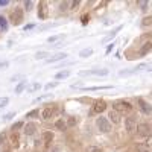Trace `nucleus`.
<instances>
[{"label": "nucleus", "mask_w": 152, "mask_h": 152, "mask_svg": "<svg viewBox=\"0 0 152 152\" xmlns=\"http://www.w3.org/2000/svg\"><path fill=\"white\" fill-rule=\"evenodd\" d=\"M11 142H12V146H14V148H18L20 146V137H18V134H12L11 135Z\"/></svg>", "instance_id": "obj_15"}, {"label": "nucleus", "mask_w": 152, "mask_h": 152, "mask_svg": "<svg viewBox=\"0 0 152 152\" xmlns=\"http://www.w3.org/2000/svg\"><path fill=\"white\" fill-rule=\"evenodd\" d=\"M69 76H70V72L69 70H62V72H59V73H56L55 75V79H67L69 78Z\"/></svg>", "instance_id": "obj_12"}, {"label": "nucleus", "mask_w": 152, "mask_h": 152, "mask_svg": "<svg viewBox=\"0 0 152 152\" xmlns=\"http://www.w3.org/2000/svg\"><path fill=\"white\" fill-rule=\"evenodd\" d=\"M21 126H23V122H18L15 126H12V131H15V129H18V128H21Z\"/></svg>", "instance_id": "obj_29"}, {"label": "nucleus", "mask_w": 152, "mask_h": 152, "mask_svg": "<svg viewBox=\"0 0 152 152\" xmlns=\"http://www.w3.org/2000/svg\"><path fill=\"white\" fill-rule=\"evenodd\" d=\"M37 116H38V110H37V111H32V113L28 114V117H37Z\"/></svg>", "instance_id": "obj_30"}, {"label": "nucleus", "mask_w": 152, "mask_h": 152, "mask_svg": "<svg viewBox=\"0 0 152 152\" xmlns=\"http://www.w3.org/2000/svg\"><path fill=\"white\" fill-rule=\"evenodd\" d=\"M35 131H37L35 123H32V122L26 123V126H24V134H26V135H34V134H35Z\"/></svg>", "instance_id": "obj_9"}, {"label": "nucleus", "mask_w": 152, "mask_h": 152, "mask_svg": "<svg viewBox=\"0 0 152 152\" xmlns=\"http://www.w3.org/2000/svg\"><path fill=\"white\" fill-rule=\"evenodd\" d=\"M87 152H102V149L93 145V146H87Z\"/></svg>", "instance_id": "obj_24"}, {"label": "nucleus", "mask_w": 152, "mask_h": 152, "mask_svg": "<svg viewBox=\"0 0 152 152\" xmlns=\"http://www.w3.org/2000/svg\"><path fill=\"white\" fill-rule=\"evenodd\" d=\"M81 76H107L108 70L107 69H97V70H82L79 72Z\"/></svg>", "instance_id": "obj_4"}, {"label": "nucleus", "mask_w": 152, "mask_h": 152, "mask_svg": "<svg viewBox=\"0 0 152 152\" xmlns=\"http://www.w3.org/2000/svg\"><path fill=\"white\" fill-rule=\"evenodd\" d=\"M43 138H44V145H49L50 142H52V138H53V134L49 132V131H46V132L43 134Z\"/></svg>", "instance_id": "obj_17"}, {"label": "nucleus", "mask_w": 152, "mask_h": 152, "mask_svg": "<svg viewBox=\"0 0 152 152\" xmlns=\"http://www.w3.org/2000/svg\"><path fill=\"white\" fill-rule=\"evenodd\" d=\"M96 125H97L99 131H102L104 134H107V132L111 131V122L108 119H105V117H99L96 120Z\"/></svg>", "instance_id": "obj_2"}, {"label": "nucleus", "mask_w": 152, "mask_h": 152, "mask_svg": "<svg viewBox=\"0 0 152 152\" xmlns=\"http://www.w3.org/2000/svg\"><path fill=\"white\" fill-rule=\"evenodd\" d=\"M137 134L140 137H149L152 134V128L148 123H138L137 125Z\"/></svg>", "instance_id": "obj_3"}, {"label": "nucleus", "mask_w": 152, "mask_h": 152, "mask_svg": "<svg viewBox=\"0 0 152 152\" xmlns=\"http://www.w3.org/2000/svg\"><path fill=\"white\" fill-rule=\"evenodd\" d=\"M40 84H38V82H34V84H31V87H28V91H37V90H40Z\"/></svg>", "instance_id": "obj_22"}, {"label": "nucleus", "mask_w": 152, "mask_h": 152, "mask_svg": "<svg viewBox=\"0 0 152 152\" xmlns=\"http://www.w3.org/2000/svg\"><path fill=\"white\" fill-rule=\"evenodd\" d=\"M21 20H23V11H21V8H17L14 12H12V23L20 24Z\"/></svg>", "instance_id": "obj_5"}, {"label": "nucleus", "mask_w": 152, "mask_h": 152, "mask_svg": "<svg viewBox=\"0 0 152 152\" xmlns=\"http://www.w3.org/2000/svg\"><path fill=\"white\" fill-rule=\"evenodd\" d=\"M34 28V24H28V26H24V31H26V29H32Z\"/></svg>", "instance_id": "obj_33"}, {"label": "nucleus", "mask_w": 152, "mask_h": 152, "mask_svg": "<svg viewBox=\"0 0 152 152\" xmlns=\"http://www.w3.org/2000/svg\"><path fill=\"white\" fill-rule=\"evenodd\" d=\"M55 125H56V128H58V129H61V131H64V129L67 128V123H66V120H64V119H58Z\"/></svg>", "instance_id": "obj_16"}, {"label": "nucleus", "mask_w": 152, "mask_h": 152, "mask_svg": "<svg viewBox=\"0 0 152 152\" xmlns=\"http://www.w3.org/2000/svg\"><path fill=\"white\" fill-rule=\"evenodd\" d=\"M91 53H93V49H87V50H82L79 55H81V58H85V56H90Z\"/></svg>", "instance_id": "obj_25"}, {"label": "nucleus", "mask_w": 152, "mask_h": 152, "mask_svg": "<svg viewBox=\"0 0 152 152\" xmlns=\"http://www.w3.org/2000/svg\"><path fill=\"white\" fill-rule=\"evenodd\" d=\"M53 87H56V82H49V84L46 85L47 90H50V88H53Z\"/></svg>", "instance_id": "obj_28"}, {"label": "nucleus", "mask_w": 152, "mask_h": 152, "mask_svg": "<svg viewBox=\"0 0 152 152\" xmlns=\"http://www.w3.org/2000/svg\"><path fill=\"white\" fill-rule=\"evenodd\" d=\"M131 110H132L131 104L125 102V100H117V102H114V111H117L119 114L120 113H126V114H128Z\"/></svg>", "instance_id": "obj_1"}, {"label": "nucleus", "mask_w": 152, "mask_h": 152, "mask_svg": "<svg viewBox=\"0 0 152 152\" xmlns=\"http://www.w3.org/2000/svg\"><path fill=\"white\" fill-rule=\"evenodd\" d=\"M110 88V85H104V87H87V88H81L84 91H97V90H107Z\"/></svg>", "instance_id": "obj_14"}, {"label": "nucleus", "mask_w": 152, "mask_h": 152, "mask_svg": "<svg viewBox=\"0 0 152 152\" xmlns=\"http://www.w3.org/2000/svg\"><path fill=\"white\" fill-rule=\"evenodd\" d=\"M138 105H140V108H142V111H143L145 114H151V113H152V107H151L149 104H146L143 99L138 100Z\"/></svg>", "instance_id": "obj_10"}, {"label": "nucleus", "mask_w": 152, "mask_h": 152, "mask_svg": "<svg viewBox=\"0 0 152 152\" xmlns=\"http://www.w3.org/2000/svg\"><path fill=\"white\" fill-rule=\"evenodd\" d=\"M5 152H8V151H5Z\"/></svg>", "instance_id": "obj_34"}, {"label": "nucleus", "mask_w": 152, "mask_h": 152, "mask_svg": "<svg viewBox=\"0 0 152 152\" xmlns=\"http://www.w3.org/2000/svg\"><path fill=\"white\" fill-rule=\"evenodd\" d=\"M6 5H8L6 0H0V6H6Z\"/></svg>", "instance_id": "obj_32"}, {"label": "nucleus", "mask_w": 152, "mask_h": 152, "mask_svg": "<svg viewBox=\"0 0 152 152\" xmlns=\"http://www.w3.org/2000/svg\"><path fill=\"white\" fill-rule=\"evenodd\" d=\"M55 114V110L53 108H44V111H43V117L47 120V119H50Z\"/></svg>", "instance_id": "obj_13"}, {"label": "nucleus", "mask_w": 152, "mask_h": 152, "mask_svg": "<svg viewBox=\"0 0 152 152\" xmlns=\"http://www.w3.org/2000/svg\"><path fill=\"white\" fill-rule=\"evenodd\" d=\"M105 108H107L105 100H96V102H94V105H93V110H94V113H102V111H105Z\"/></svg>", "instance_id": "obj_7"}, {"label": "nucleus", "mask_w": 152, "mask_h": 152, "mask_svg": "<svg viewBox=\"0 0 152 152\" xmlns=\"http://www.w3.org/2000/svg\"><path fill=\"white\" fill-rule=\"evenodd\" d=\"M9 104V99L8 97H0V108H5Z\"/></svg>", "instance_id": "obj_26"}, {"label": "nucleus", "mask_w": 152, "mask_h": 152, "mask_svg": "<svg viewBox=\"0 0 152 152\" xmlns=\"http://www.w3.org/2000/svg\"><path fill=\"white\" fill-rule=\"evenodd\" d=\"M151 49H152V43L149 41V43H146V44L142 47V50H140V55H146L148 52H151Z\"/></svg>", "instance_id": "obj_18"}, {"label": "nucleus", "mask_w": 152, "mask_h": 152, "mask_svg": "<svg viewBox=\"0 0 152 152\" xmlns=\"http://www.w3.org/2000/svg\"><path fill=\"white\" fill-rule=\"evenodd\" d=\"M62 37H64V35H53V37H49V38H47V43H55V41H59V40H62Z\"/></svg>", "instance_id": "obj_20"}, {"label": "nucleus", "mask_w": 152, "mask_h": 152, "mask_svg": "<svg viewBox=\"0 0 152 152\" xmlns=\"http://www.w3.org/2000/svg\"><path fill=\"white\" fill-rule=\"evenodd\" d=\"M108 120H111L113 123H119V122H120V114H119L117 111L111 110L110 114H108Z\"/></svg>", "instance_id": "obj_11"}, {"label": "nucleus", "mask_w": 152, "mask_h": 152, "mask_svg": "<svg viewBox=\"0 0 152 152\" xmlns=\"http://www.w3.org/2000/svg\"><path fill=\"white\" fill-rule=\"evenodd\" d=\"M67 58V53L66 52H59V53H55L52 56L47 58V62H55V61H61V59H66Z\"/></svg>", "instance_id": "obj_8"}, {"label": "nucleus", "mask_w": 152, "mask_h": 152, "mask_svg": "<svg viewBox=\"0 0 152 152\" xmlns=\"http://www.w3.org/2000/svg\"><path fill=\"white\" fill-rule=\"evenodd\" d=\"M2 67H8V62L6 61H3V62H0V69Z\"/></svg>", "instance_id": "obj_31"}, {"label": "nucleus", "mask_w": 152, "mask_h": 152, "mask_svg": "<svg viewBox=\"0 0 152 152\" xmlns=\"http://www.w3.org/2000/svg\"><path fill=\"white\" fill-rule=\"evenodd\" d=\"M125 126H126V131H128L129 134L135 131V119L134 117H128L125 122Z\"/></svg>", "instance_id": "obj_6"}, {"label": "nucleus", "mask_w": 152, "mask_h": 152, "mask_svg": "<svg viewBox=\"0 0 152 152\" xmlns=\"http://www.w3.org/2000/svg\"><path fill=\"white\" fill-rule=\"evenodd\" d=\"M24 88H28V84H26V82H20V84L17 85V88H15V93L20 94V93L24 90Z\"/></svg>", "instance_id": "obj_21"}, {"label": "nucleus", "mask_w": 152, "mask_h": 152, "mask_svg": "<svg viewBox=\"0 0 152 152\" xmlns=\"http://www.w3.org/2000/svg\"><path fill=\"white\" fill-rule=\"evenodd\" d=\"M49 56H50L49 52H37V53H35V59H38V61L44 59V58H49Z\"/></svg>", "instance_id": "obj_19"}, {"label": "nucleus", "mask_w": 152, "mask_h": 152, "mask_svg": "<svg viewBox=\"0 0 152 152\" xmlns=\"http://www.w3.org/2000/svg\"><path fill=\"white\" fill-rule=\"evenodd\" d=\"M142 24H143V26H151V24H152V15L145 17V18L142 20Z\"/></svg>", "instance_id": "obj_23"}, {"label": "nucleus", "mask_w": 152, "mask_h": 152, "mask_svg": "<svg viewBox=\"0 0 152 152\" xmlns=\"http://www.w3.org/2000/svg\"><path fill=\"white\" fill-rule=\"evenodd\" d=\"M0 29H2V31L6 29V18L2 17V15H0Z\"/></svg>", "instance_id": "obj_27"}]
</instances>
